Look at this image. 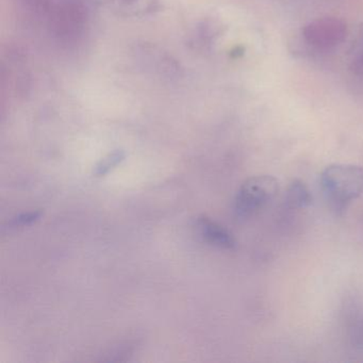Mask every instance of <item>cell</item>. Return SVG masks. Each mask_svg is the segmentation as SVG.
<instances>
[{
    "instance_id": "obj_1",
    "label": "cell",
    "mask_w": 363,
    "mask_h": 363,
    "mask_svg": "<svg viewBox=\"0 0 363 363\" xmlns=\"http://www.w3.org/2000/svg\"><path fill=\"white\" fill-rule=\"evenodd\" d=\"M320 186L337 209H343L363 193V169L352 164H333L320 174Z\"/></svg>"
},
{
    "instance_id": "obj_2",
    "label": "cell",
    "mask_w": 363,
    "mask_h": 363,
    "mask_svg": "<svg viewBox=\"0 0 363 363\" xmlns=\"http://www.w3.org/2000/svg\"><path fill=\"white\" fill-rule=\"evenodd\" d=\"M278 192V182L269 175L255 176L243 182L235 199L237 218H246L269 203Z\"/></svg>"
},
{
    "instance_id": "obj_3",
    "label": "cell",
    "mask_w": 363,
    "mask_h": 363,
    "mask_svg": "<svg viewBox=\"0 0 363 363\" xmlns=\"http://www.w3.org/2000/svg\"><path fill=\"white\" fill-rule=\"evenodd\" d=\"M303 35L309 45L318 50H330L343 43L347 35V27L339 18H318L306 25Z\"/></svg>"
},
{
    "instance_id": "obj_4",
    "label": "cell",
    "mask_w": 363,
    "mask_h": 363,
    "mask_svg": "<svg viewBox=\"0 0 363 363\" xmlns=\"http://www.w3.org/2000/svg\"><path fill=\"white\" fill-rule=\"evenodd\" d=\"M197 228L201 237L211 245L223 250H233L237 245L235 238L225 227L207 216L197 218Z\"/></svg>"
},
{
    "instance_id": "obj_5",
    "label": "cell",
    "mask_w": 363,
    "mask_h": 363,
    "mask_svg": "<svg viewBox=\"0 0 363 363\" xmlns=\"http://www.w3.org/2000/svg\"><path fill=\"white\" fill-rule=\"evenodd\" d=\"M312 196L301 180H293L286 193V203L293 209H301L311 203Z\"/></svg>"
},
{
    "instance_id": "obj_6",
    "label": "cell",
    "mask_w": 363,
    "mask_h": 363,
    "mask_svg": "<svg viewBox=\"0 0 363 363\" xmlns=\"http://www.w3.org/2000/svg\"><path fill=\"white\" fill-rule=\"evenodd\" d=\"M124 159L125 154L122 150H116V152L108 155V156L105 157V158L96 165V167H95V176H97V177L105 176L106 174L116 169V167H118Z\"/></svg>"
},
{
    "instance_id": "obj_7",
    "label": "cell",
    "mask_w": 363,
    "mask_h": 363,
    "mask_svg": "<svg viewBox=\"0 0 363 363\" xmlns=\"http://www.w3.org/2000/svg\"><path fill=\"white\" fill-rule=\"evenodd\" d=\"M41 212L33 211L28 212V213L20 214L16 216V218L9 223L10 227H23L28 226V225L33 224V223L37 222L40 218H41Z\"/></svg>"
},
{
    "instance_id": "obj_8",
    "label": "cell",
    "mask_w": 363,
    "mask_h": 363,
    "mask_svg": "<svg viewBox=\"0 0 363 363\" xmlns=\"http://www.w3.org/2000/svg\"><path fill=\"white\" fill-rule=\"evenodd\" d=\"M352 344L354 347L363 350V318L361 322L357 325L354 329V335H352Z\"/></svg>"
},
{
    "instance_id": "obj_9",
    "label": "cell",
    "mask_w": 363,
    "mask_h": 363,
    "mask_svg": "<svg viewBox=\"0 0 363 363\" xmlns=\"http://www.w3.org/2000/svg\"><path fill=\"white\" fill-rule=\"evenodd\" d=\"M350 69L354 72L356 75L363 76V52L356 56V58L352 60Z\"/></svg>"
}]
</instances>
